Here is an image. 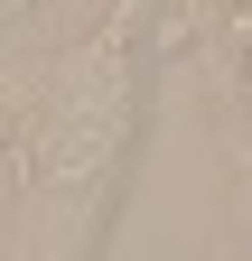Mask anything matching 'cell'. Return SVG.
<instances>
[{"instance_id": "cell-1", "label": "cell", "mask_w": 252, "mask_h": 261, "mask_svg": "<svg viewBox=\"0 0 252 261\" xmlns=\"http://www.w3.org/2000/svg\"><path fill=\"white\" fill-rule=\"evenodd\" d=\"M234 56L252 65V0H234Z\"/></svg>"}]
</instances>
